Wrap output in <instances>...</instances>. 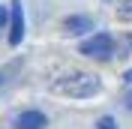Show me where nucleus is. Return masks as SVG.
I'll return each instance as SVG.
<instances>
[{
	"mask_svg": "<svg viewBox=\"0 0 132 129\" xmlns=\"http://www.w3.org/2000/svg\"><path fill=\"white\" fill-rule=\"evenodd\" d=\"M117 18H120V21H132V0H123V3H120Z\"/></svg>",
	"mask_w": 132,
	"mask_h": 129,
	"instance_id": "423d86ee",
	"label": "nucleus"
},
{
	"mask_svg": "<svg viewBox=\"0 0 132 129\" xmlns=\"http://www.w3.org/2000/svg\"><path fill=\"white\" fill-rule=\"evenodd\" d=\"M96 129H117V123L111 120V117H99V120H96Z\"/></svg>",
	"mask_w": 132,
	"mask_h": 129,
	"instance_id": "0eeeda50",
	"label": "nucleus"
},
{
	"mask_svg": "<svg viewBox=\"0 0 132 129\" xmlns=\"http://www.w3.org/2000/svg\"><path fill=\"white\" fill-rule=\"evenodd\" d=\"M111 51H114V39H111L108 33H96V36H90V39L81 42V54L93 57V60H105Z\"/></svg>",
	"mask_w": 132,
	"mask_h": 129,
	"instance_id": "f03ea898",
	"label": "nucleus"
},
{
	"mask_svg": "<svg viewBox=\"0 0 132 129\" xmlns=\"http://www.w3.org/2000/svg\"><path fill=\"white\" fill-rule=\"evenodd\" d=\"M123 78H126V84H132V69H129V72L123 75Z\"/></svg>",
	"mask_w": 132,
	"mask_h": 129,
	"instance_id": "1a4fd4ad",
	"label": "nucleus"
},
{
	"mask_svg": "<svg viewBox=\"0 0 132 129\" xmlns=\"http://www.w3.org/2000/svg\"><path fill=\"white\" fill-rule=\"evenodd\" d=\"M126 108H129V111H132V93H129V96H126Z\"/></svg>",
	"mask_w": 132,
	"mask_h": 129,
	"instance_id": "9d476101",
	"label": "nucleus"
},
{
	"mask_svg": "<svg viewBox=\"0 0 132 129\" xmlns=\"http://www.w3.org/2000/svg\"><path fill=\"white\" fill-rule=\"evenodd\" d=\"M6 21H9V9H6V6H0V27L6 24Z\"/></svg>",
	"mask_w": 132,
	"mask_h": 129,
	"instance_id": "6e6552de",
	"label": "nucleus"
},
{
	"mask_svg": "<svg viewBox=\"0 0 132 129\" xmlns=\"http://www.w3.org/2000/svg\"><path fill=\"white\" fill-rule=\"evenodd\" d=\"M9 45H18V42L24 39V12H21V0H12L9 3Z\"/></svg>",
	"mask_w": 132,
	"mask_h": 129,
	"instance_id": "7ed1b4c3",
	"label": "nucleus"
},
{
	"mask_svg": "<svg viewBox=\"0 0 132 129\" xmlns=\"http://www.w3.org/2000/svg\"><path fill=\"white\" fill-rule=\"evenodd\" d=\"M18 129H45L48 126V117L42 111H24V114H18V120H15Z\"/></svg>",
	"mask_w": 132,
	"mask_h": 129,
	"instance_id": "20e7f679",
	"label": "nucleus"
},
{
	"mask_svg": "<svg viewBox=\"0 0 132 129\" xmlns=\"http://www.w3.org/2000/svg\"><path fill=\"white\" fill-rule=\"evenodd\" d=\"M54 90L63 93V96H72V99H90V96L99 93V78L90 75V72L69 75V78H60L57 84H54Z\"/></svg>",
	"mask_w": 132,
	"mask_h": 129,
	"instance_id": "f257e3e1",
	"label": "nucleus"
},
{
	"mask_svg": "<svg viewBox=\"0 0 132 129\" xmlns=\"http://www.w3.org/2000/svg\"><path fill=\"white\" fill-rule=\"evenodd\" d=\"M90 27H93V18H87V15H72V18H66L63 30H66V33H72V36H78V33L90 30Z\"/></svg>",
	"mask_w": 132,
	"mask_h": 129,
	"instance_id": "39448f33",
	"label": "nucleus"
}]
</instances>
